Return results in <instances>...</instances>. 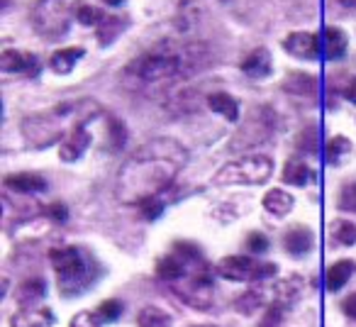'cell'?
<instances>
[{
  "label": "cell",
  "instance_id": "obj_1",
  "mask_svg": "<svg viewBox=\"0 0 356 327\" xmlns=\"http://www.w3.org/2000/svg\"><path fill=\"white\" fill-rule=\"evenodd\" d=\"M215 51L208 42L200 40H163L159 45L149 47L139 56H134L124 66L122 86L129 90L147 88H168L173 83L188 81L193 76L203 74L213 66Z\"/></svg>",
  "mask_w": 356,
  "mask_h": 327
},
{
  "label": "cell",
  "instance_id": "obj_2",
  "mask_svg": "<svg viewBox=\"0 0 356 327\" xmlns=\"http://www.w3.org/2000/svg\"><path fill=\"white\" fill-rule=\"evenodd\" d=\"M188 164V152L184 144L171 137H156L142 144L137 152L124 159L115 181L118 200L124 205H139L154 198L159 191L168 189L181 169Z\"/></svg>",
  "mask_w": 356,
  "mask_h": 327
},
{
  "label": "cell",
  "instance_id": "obj_3",
  "mask_svg": "<svg viewBox=\"0 0 356 327\" xmlns=\"http://www.w3.org/2000/svg\"><path fill=\"white\" fill-rule=\"evenodd\" d=\"M49 259L54 264L56 278H59V291L64 296L83 293L95 278V264L86 252L79 247H54L49 252Z\"/></svg>",
  "mask_w": 356,
  "mask_h": 327
},
{
  "label": "cell",
  "instance_id": "obj_4",
  "mask_svg": "<svg viewBox=\"0 0 356 327\" xmlns=\"http://www.w3.org/2000/svg\"><path fill=\"white\" fill-rule=\"evenodd\" d=\"M81 103H61L54 105V110L40 115H30L22 122V134L32 147H49L64 137V120L69 115L79 113Z\"/></svg>",
  "mask_w": 356,
  "mask_h": 327
},
{
  "label": "cell",
  "instance_id": "obj_5",
  "mask_svg": "<svg viewBox=\"0 0 356 327\" xmlns=\"http://www.w3.org/2000/svg\"><path fill=\"white\" fill-rule=\"evenodd\" d=\"M81 10V0H40L32 8V25L37 35L59 40L69 32V25Z\"/></svg>",
  "mask_w": 356,
  "mask_h": 327
},
{
  "label": "cell",
  "instance_id": "obj_6",
  "mask_svg": "<svg viewBox=\"0 0 356 327\" xmlns=\"http://www.w3.org/2000/svg\"><path fill=\"white\" fill-rule=\"evenodd\" d=\"M273 171V159L266 154H247L234 161L225 164L215 174L218 186H259L266 184Z\"/></svg>",
  "mask_w": 356,
  "mask_h": 327
},
{
  "label": "cell",
  "instance_id": "obj_7",
  "mask_svg": "<svg viewBox=\"0 0 356 327\" xmlns=\"http://www.w3.org/2000/svg\"><path fill=\"white\" fill-rule=\"evenodd\" d=\"M276 132V113L268 105H259L247 115V120L242 122V127L237 129V134L232 137L229 147L244 152V149H254L259 144L268 142Z\"/></svg>",
  "mask_w": 356,
  "mask_h": 327
},
{
  "label": "cell",
  "instance_id": "obj_8",
  "mask_svg": "<svg viewBox=\"0 0 356 327\" xmlns=\"http://www.w3.org/2000/svg\"><path fill=\"white\" fill-rule=\"evenodd\" d=\"M278 273V266L271 262H257L252 257H225L218 264V276L227 281H249L264 283L266 278H273Z\"/></svg>",
  "mask_w": 356,
  "mask_h": 327
},
{
  "label": "cell",
  "instance_id": "obj_9",
  "mask_svg": "<svg viewBox=\"0 0 356 327\" xmlns=\"http://www.w3.org/2000/svg\"><path fill=\"white\" fill-rule=\"evenodd\" d=\"M283 49L291 56L298 59H317L322 54V45H320V35H312V32H291V35L283 40Z\"/></svg>",
  "mask_w": 356,
  "mask_h": 327
},
{
  "label": "cell",
  "instance_id": "obj_10",
  "mask_svg": "<svg viewBox=\"0 0 356 327\" xmlns=\"http://www.w3.org/2000/svg\"><path fill=\"white\" fill-rule=\"evenodd\" d=\"M0 69L6 74H25V76H35L40 71V61L37 56L27 54V51H17V49H6L0 54Z\"/></svg>",
  "mask_w": 356,
  "mask_h": 327
},
{
  "label": "cell",
  "instance_id": "obj_11",
  "mask_svg": "<svg viewBox=\"0 0 356 327\" xmlns=\"http://www.w3.org/2000/svg\"><path fill=\"white\" fill-rule=\"evenodd\" d=\"M90 144V134L86 129V122H76L74 129L64 137V142L59 144V157L64 161H76L83 157L86 147Z\"/></svg>",
  "mask_w": 356,
  "mask_h": 327
},
{
  "label": "cell",
  "instance_id": "obj_12",
  "mask_svg": "<svg viewBox=\"0 0 356 327\" xmlns=\"http://www.w3.org/2000/svg\"><path fill=\"white\" fill-rule=\"evenodd\" d=\"M271 69H273V59H271V51H268L266 47L252 49L242 61L244 76H249V79H254V81L266 79V76L271 74Z\"/></svg>",
  "mask_w": 356,
  "mask_h": 327
},
{
  "label": "cell",
  "instance_id": "obj_13",
  "mask_svg": "<svg viewBox=\"0 0 356 327\" xmlns=\"http://www.w3.org/2000/svg\"><path fill=\"white\" fill-rule=\"evenodd\" d=\"M13 327H51L54 325V312L44 305L22 308L13 315Z\"/></svg>",
  "mask_w": 356,
  "mask_h": 327
},
{
  "label": "cell",
  "instance_id": "obj_14",
  "mask_svg": "<svg viewBox=\"0 0 356 327\" xmlns=\"http://www.w3.org/2000/svg\"><path fill=\"white\" fill-rule=\"evenodd\" d=\"M320 45H322V56L325 59H341V56L346 54V35L339 30V27H325V30L320 32Z\"/></svg>",
  "mask_w": 356,
  "mask_h": 327
},
{
  "label": "cell",
  "instance_id": "obj_15",
  "mask_svg": "<svg viewBox=\"0 0 356 327\" xmlns=\"http://www.w3.org/2000/svg\"><path fill=\"white\" fill-rule=\"evenodd\" d=\"M156 276L161 281H168V283H176L181 281L184 276H188V262L181 259L176 252L166 254L156 262Z\"/></svg>",
  "mask_w": 356,
  "mask_h": 327
},
{
  "label": "cell",
  "instance_id": "obj_16",
  "mask_svg": "<svg viewBox=\"0 0 356 327\" xmlns=\"http://www.w3.org/2000/svg\"><path fill=\"white\" fill-rule=\"evenodd\" d=\"M312 232L305 228V225H293L286 234H283V244H286V252L293 254V257H302L312 249Z\"/></svg>",
  "mask_w": 356,
  "mask_h": 327
},
{
  "label": "cell",
  "instance_id": "obj_17",
  "mask_svg": "<svg viewBox=\"0 0 356 327\" xmlns=\"http://www.w3.org/2000/svg\"><path fill=\"white\" fill-rule=\"evenodd\" d=\"M354 271H356V264L351 262V259H339L337 264H332V266L325 271L327 291H332V293L341 291V288H344V283L349 281Z\"/></svg>",
  "mask_w": 356,
  "mask_h": 327
},
{
  "label": "cell",
  "instance_id": "obj_18",
  "mask_svg": "<svg viewBox=\"0 0 356 327\" xmlns=\"http://www.w3.org/2000/svg\"><path fill=\"white\" fill-rule=\"evenodd\" d=\"M208 105H210V110H213V113L222 115L227 122H237L239 103L229 93H225V90H215V93L208 95Z\"/></svg>",
  "mask_w": 356,
  "mask_h": 327
},
{
  "label": "cell",
  "instance_id": "obj_19",
  "mask_svg": "<svg viewBox=\"0 0 356 327\" xmlns=\"http://www.w3.org/2000/svg\"><path fill=\"white\" fill-rule=\"evenodd\" d=\"M6 186L17 193H42L47 191V181L40 174H10L6 176Z\"/></svg>",
  "mask_w": 356,
  "mask_h": 327
},
{
  "label": "cell",
  "instance_id": "obj_20",
  "mask_svg": "<svg viewBox=\"0 0 356 327\" xmlns=\"http://www.w3.org/2000/svg\"><path fill=\"white\" fill-rule=\"evenodd\" d=\"M293 205H296L293 196L286 193L283 189H271V191H266V196H264V208H266V213L278 215V218L291 213Z\"/></svg>",
  "mask_w": 356,
  "mask_h": 327
},
{
  "label": "cell",
  "instance_id": "obj_21",
  "mask_svg": "<svg viewBox=\"0 0 356 327\" xmlns=\"http://www.w3.org/2000/svg\"><path fill=\"white\" fill-rule=\"evenodd\" d=\"M83 47H66V49H59L49 56V66L56 71V74H69L76 66V61L83 56Z\"/></svg>",
  "mask_w": 356,
  "mask_h": 327
},
{
  "label": "cell",
  "instance_id": "obj_22",
  "mask_svg": "<svg viewBox=\"0 0 356 327\" xmlns=\"http://www.w3.org/2000/svg\"><path fill=\"white\" fill-rule=\"evenodd\" d=\"M312 179V171L305 161L300 159H288L286 166H283V181L293 186H305Z\"/></svg>",
  "mask_w": 356,
  "mask_h": 327
},
{
  "label": "cell",
  "instance_id": "obj_23",
  "mask_svg": "<svg viewBox=\"0 0 356 327\" xmlns=\"http://www.w3.org/2000/svg\"><path fill=\"white\" fill-rule=\"evenodd\" d=\"M281 88L286 90V93H296V95H312L315 93V79L307 74H300V71H296V74H288L286 79H283Z\"/></svg>",
  "mask_w": 356,
  "mask_h": 327
},
{
  "label": "cell",
  "instance_id": "obj_24",
  "mask_svg": "<svg viewBox=\"0 0 356 327\" xmlns=\"http://www.w3.org/2000/svg\"><path fill=\"white\" fill-rule=\"evenodd\" d=\"M330 237L339 247H351L356 242V225L349 223V220H334L330 228Z\"/></svg>",
  "mask_w": 356,
  "mask_h": 327
},
{
  "label": "cell",
  "instance_id": "obj_25",
  "mask_svg": "<svg viewBox=\"0 0 356 327\" xmlns=\"http://www.w3.org/2000/svg\"><path fill=\"white\" fill-rule=\"evenodd\" d=\"M122 27H124V17H115V15H108L105 17V22L103 25L95 30V37H98V42L103 47H108L113 40H118L120 37V32H122Z\"/></svg>",
  "mask_w": 356,
  "mask_h": 327
},
{
  "label": "cell",
  "instance_id": "obj_26",
  "mask_svg": "<svg viewBox=\"0 0 356 327\" xmlns=\"http://www.w3.org/2000/svg\"><path fill=\"white\" fill-rule=\"evenodd\" d=\"M44 293H47V283L42 281V278H30V281L22 283L20 291H17V301L25 303V308H30L32 303L40 301Z\"/></svg>",
  "mask_w": 356,
  "mask_h": 327
},
{
  "label": "cell",
  "instance_id": "obj_27",
  "mask_svg": "<svg viewBox=\"0 0 356 327\" xmlns=\"http://www.w3.org/2000/svg\"><path fill=\"white\" fill-rule=\"evenodd\" d=\"M139 327H171V315L156 305H147L139 312Z\"/></svg>",
  "mask_w": 356,
  "mask_h": 327
},
{
  "label": "cell",
  "instance_id": "obj_28",
  "mask_svg": "<svg viewBox=\"0 0 356 327\" xmlns=\"http://www.w3.org/2000/svg\"><path fill=\"white\" fill-rule=\"evenodd\" d=\"M225 8H227L232 15L237 17H247L249 13H254L257 8H261L264 0H220Z\"/></svg>",
  "mask_w": 356,
  "mask_h": 327
},
{
  "label": "cell",
  "instance_id": "obj_29",
  "mask_svg": "<svg viewBox=\"0 0 356 327\" xmlns=\"http://www.w3.org/2000/svg\"><path fill=\"white\" fill-rule=\"evenodd\" d=\"M127 132H124V125L118 118H110L108 115V149H122Z\"/></svg>",
  "mask_w": 356,
  "mask_h": 327
},
{
  "label": "cell",
  "instance_id": "obj_30",
  "mask_svg": "<svg viewBox=\"0 0 356 327\" xmlns=\"http://www.w3.org/2000/svg\"><path fill=\"white\" fill-rule=\"evenodd\" d=\"M105 13L98 10V8H90V6H81L79 15H76V20L81 22V25H93V27H100L105 22Z\"/></svg>",
  "mask_w": 356,
  "mask_h": 327
},
{
  "label": "cell",
  "instance_id": "obj_31",
  "mask_svg": "<svg viewBox=\"0 0 356 327\" xmlns=\"http://www.w3.org/2000/svg\"><path fill=\"white\" fill-rule=\"evenodd\" d=\"M317 142H320V127L317 125H310V127H305V132L300 134V139H298V147L302 149V152H317Z\"/></svg>",
  "mask_w": 356,
  "mask_h": 327
},
{
  "label": "cell",
  "instance_id": "obj_32",
  "mask_svg": "<svg viewBox=\"0 0 356 327\" xmlns=\"http://www.w3.org/2000/svg\"><path fill=\"white\" fill-rule=\"evenodd\" d=\"M351 149V142L346 137H332L327 142V159L330 161H339L341 154H346Z\"/></svg>",
  "mask_w": 356,
  "mask_h": 327
},
{
  "label": "cell",
  "instance_id": "obj_33",
  "mask_svg": "<svg viewBox=\"0 0 356 327\" xmlns=\"http://www.w3.org/2000/svg\"><path fill=\"white\" fill-rule=\"evenodd\" d=\"M122 310H124V305L120 301H105L103 305L98 308V315L103 322H115L120 315H122Z\"/></svg>",
  "mask_w": 356,
  "mask_h": 327
},
{
  "label": "cell",
  "instance_id": "obj_34",
  "mask_svg": "<svg viewBox=\"0 0 356 327\" xmlns=\"http://www.w3.org/2000/svg\"><path fill=\"white\" fill-rule=\"evenodd\" d=\"M100 315L98 312H90V310H83L79 315L71 317V325L69 327H100Z\"/></svg>",
  "mask_w": 356,
  "mask_h": 327
},
{
  "label": "cell",
  "instance_id": "obj_35",
  "mask_svg": "<svg viewBox=\"0 0 356 327\" xmlns=\"http://www.w3.org/2000/svg\"><path fill=\"white\" fill-rule=\"evenodd\" d=\"M339 208L356 213V181H354V184H346L344 189H341V193H339Z\"/></svg>",
  "mask_w": 356,
  "mask_h": 327
},
{
  "label": "cell",
  "instance_id": "obj_36",
  "mask_svg": "<svg viewBox=\"0 0 356 327\" xmlns=\"http://www.w3.org/2000/svg\"><path fill=\"white\" fill-rule=\"evenodd\" d=\"M139 210H142V215H144L147 220H156L159 215L163 213V203L156 198V196H154V198L142 200V203H139Z\"/></svg>",
  "mask_w": 356,
  "mask_h": 327
},
{
  "label": "cell",
  "instance_id": "obj_37",
  "mask_svg": "<svg viewBox=\"0 0 356 327\" xmlns=\"http://www.w3.org/2000/svg\"><path fill=\"white\" fill-rule=\"evenodd\" d=\"M247 249H249V252H254V254H264L268 249V237H266V234H261V232L247 234Z\"/></svg>",
  "mask_w": 356,
  "mask_h": 327
},
{
  "label": "cell",
  "instance_id": "obj_38",
  "mask_svg": "<svg viewBox=\"0 0 356 327\" xmlns=\"http://www.w3.org/2000/svg\"><path fill=\"white\" fill-rule=\"evenodd\" d=\"M283 308H286V305H278V303H273V305H268V312H266V315H264L261 327H276L278 322H281Z\"/></svg>",
  "mask_w": 356,
  "mask_h": 327
},
{
  "label": "cell",
  "instance_id": "obj_39",
  "mask_svg": "<svg viewBox=\"0 0 356 327\" xmlns=\"http://www.w3.org/2000/svg\"><path fill=\"white\" fill-rule=\"evenodd\" d=\"M341 310L356 320V293H351L349 298H344V303H341Z\"/></svg>",
  "mask_w": 356,
  "mask_h": 327
},
{
  "label": "cell",
  "instance_id": "obj_40",
  "mask_svg": "<svg viewBox=\"0 0 356 327\" xmlns=\"http://www.w3.org/2000/svg\"><path fill=\"white\" fill-rule=\"evenodd\" d=\"M49 215H51V220H59V223H64V220H66V208L61 203H51L49 205Z\"/></svg>",
  "mask_w": 356,
  "mask_h": 327
},
{
  "label": "cell",
  "instance_id": "obj_41",
  "mask_svg": "<svg viewBox=\"0 0 356 327\" xmlns=\"http://www.w3.org/2000/svg\"><path fill=\"white\" fill-rule=\"evenodd\" d=\"M344 98L349 100V103H356V79H351L349 83H346V88H344Z\"/></svg>",
  "mask_w": 356,
  "mask_h": 327
},
{
  "label": "cell",
  "instance_id": "obj_42",
  "mask_svg": "<svg viewBox=\"0 0 356 327\" xmlns=\"http://www.w3.org/2000/svg\"><path fill=\"white\" fill-rule=\"evenodd\" d=\"M105 3H108V6H113V8H118V6H122L124 0H105Z\"/></svg>",
  "mask_w": 356,
  "mask_h": 327
}]
</instances>
